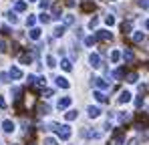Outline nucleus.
<instances>
[{"label": "nucleus", "instance_id": "nucleus-1", "mask_svg": "<svg viewBox=\"0 0 149 145\" xmlns=\"http://www.w3.org/2000/svg\"><path fill=\"white\" fill-rule=\"evenodd\" d=\"M52 129L56 131L58 139H63V141H67V139L71 137V127H69V125H52Z\"/></svg>", "mask_w": 149, "mask_h": 145}, {"label": "nucleus", "instance_id": "nucleus-2", "mask_svg": "<svg viewBox=\"0 0 149 145\" xmlns=\"http://www.w3.org/2000/svg\"><path fill=\"white\" fill-rule=\"evenodd\" d=\"M93 85L99 87V89H103V91H109V89H111L109 81H105V79H101V77H95V79H93Z\"/></svg>", "mask_w": 149, "mask_h": 145}, {"label": "nucleus", "instance_id": "nucleus-3", "mask_svg": "<svg viewBox=\"0 0 149 145\" xmlns=\"http://www.w3.org/2000/svg\"><path fill=\"white\" fill-rule=\"evenodd\" d=\"M69 107H71V97L58 99V103H56V109H58V111H65V109H69Z\"/></svg>", "mask_w": 149, "mask_h": 145}, {"label": "nucleus", "instance_id": "nucleus-4", "mask_svg": "<svg viewBox=\"0 0 149 145\" xmlns=\"http://www.w3.org/2000/svg\"><path fill=\"white\" fill-rule=\"evenodd\" d=\"M89 63H91L93 69H97V67H101V56L97 54V52H93V54L89 56Z\"/></svg>", "mask_w": 149, "mask_h": 145}, {"label": "nucleus", "instance_id": "nucleus-5", "mask_svg": "<svg viewBox=\"0 0 149 145\" xmlns=\"http://www.w3.org/2000/svg\"><path fill=\"white\" fill-rule=\"evenodd\" d=\"M95 38H99V40H111V32L109 30H97Z\"/></svg>", "mask_w": 149, "mask_h": 145}, {"label": "nucleus", "instance_id": "nucleus-6", "mask_svg": "<svg viewBox=\"0 0 149 145\" xmlns=\"http://www.w3.org/2000/svg\"><path fill=\"white\" fill-rule=\"evenodd\" d=\"M2 129H4V133H12V131H14V123L10 119H6L2 123Z\"/></svg>", "mask_w": 149, "mask_h": 145}, {"label": "nucleus", "instance_id": "nucleus-7", "mask_svg": "<svg viewBox=\"0 0 149 145\" xmlns=\"http://www.w3.org/2000/svg\"><path fill=\"white\" fill-rule=\"evenodd\" d=\"M87 113H89V117H91V119H95V117H99V115H101V109H99V107H93V105H91V107L87 109Z\"/></svg>", "mask_w": 149, "mask_h": 145}, {"label": "nucleus", "instance_id": "nucleus-8", "mask_svg": "<svg viewBox=\"0 0 149 145\" xmlns=\"http://www.w3.org/2000/svg\"><path fill=\"white\" fill-rule=\"evenodd\" d=\"M8 77H12V79H22V71H20L18 67H12L10 72H8Z\"/></svg>", "mask_w": 149, "mask_h": 145}, {"label": "nucleus", "instance_id": "nucleus-9", "mask_svg": "<svg viewBox=\"0 0 149 145\" xmlns=\"http://www.w3.org/2000/svg\"><path fill=\"white\" fill-rule=\"evenodd\" d=\"M54 81H56V85H58L61 89H69V81H67L65 77H56Z\"/></svg>", "mask_w": 149, "mask_h": 145}, {"label": "nucleus", "instance_id": "nucleus-10", "mask_svg": "<svg viewBox=\"0 0 149 145\" xmlns=\"http://www.w3.org/2000/svg\"><path fill=\"white\" fill-rule=\"evenodd\" d=\"M14 10H16V12L26 10V2H24V0H16V2H14Z\"/></svg>", "mask_w": 149, "mask_h": 145}, {"label": "nucleus", "instance_id": "nucleus-11", "mask_svg": "<svg viewBox=\"0 0 149 145\" xmlns=\"http://www.w3.org/2000/svg\"><path fill=\"white\" fill-rule=\"evenodd\" d=\"M129 101H131V93H129V91H123V93L119 95V103L123 105V103H129Z\"/></svg>", "mask_w": 149, "mask_h": 145}, {"label": "nucleus", "instance_id": "nucleus-12", "mask_svg": "<svg viewBox=\"0 0 149 145\" xmlns=\"http://www.w3.org/2000/svg\"><path fill=\"white\" fill-rule=\"evenodd\" d=\"M38 111H40V115H49V113H50V107L47 105V103H40V105H38Z\"/></svg>", "mask_w": 149, "mask_h": 145}, {"label": "nucleus", "instance_id": "nucleus-13", "mask_svg": "<svg viewBox=\"0 0 149 145\" xmlns=\"http://www.w3.org/2000/svg\"><path fill=\"white\" fill-rule=\"evenodd\" d=\"M30 38L32 40H38L40 38V28H30Z\"/></svg>", "mask_w": 149, "mask_h": 145}, {"label": "nucleus", "instance_id": "nucleus-14", "mask_svg": "<svg viewBox=\"0 0 149 145\" xmlns=\"http://www.w3.org/2000/svg\"><path fill=\"white\" fill-rule=\"evenodd\" d=\"M20 63H22V65H30V63H32V56H30V54H20Z\"/></svg>", "mask_w": 149, "mask_h": 145}, {"label": "nucleus", "instance_id": "nucleus-15", "mask_svg": "<svg viewBox=\"0 0 149 145\" xmlns=\"http://www.w3.org/2000/svg\"><path fill=\"white\" fill-rule=\"evenodd\" d=\"M119 59H121V52L119 50H113L111 52V63H119Z\"/></svg>", "mask_w": 149, "mask_h": 145}, {"label": "nucleus", "instance_id": "nucleus-16", "mask_svg": "<svg viewBox=\"0 0 149 145\" xmlns=\"http://www.w3.org/2000/svg\"><path fill=\"white\" fill-rule=\"evenodd\" d=\"M95 99H97L99 103H105V101H107V97H105V93H101V91H95Z\"/></svg>", "mask_w": 149, "mask_h": 145}, {"label": "nucleus", "instance_id": "nucleus-17", "mask_svg": "<svg viewBox=\"0 0 149 145\" xmlns=\"http://www.w3.org/2000/svg\"><path fill=\"white\" fill-rule=\"evenodd\" d=\"M123 59L127 61V63H129V61H133V52H131L129 48H125V50H123Z\"/></svg>", "mask_w": 149, "mask_h": 145}, {"label": "nucleus", "instance_id": "nucleus-18", "mask_svg": "<svg viewBox=\"0 0 149 145\" xmlns=\"http://www.w3.org/2000/svg\"><path fill=\"white\" fill-rule=\"evenodd\" d=\"M61 67H63V69H65V71H71V69H73V63H71V61H67V59H65V61H63V63H61Z\"/></svg>", "mask_w": 149, "mask_h": 145}, {"label": "nucleus", "instance_id": "nucleus-19", "mask_svg": "<svg viewBox=\"0 0 149 145\" xmlns=\"http://www.w3.org/2000/svg\"><path fill=\"white\" fill-rule=\"evenodd\" d=\"M63 34H65V26L61 24V26H56V28H54V36H63Z\"/></svg>", "mask_w": 149, "mask_h": 145}, {"label": "nucleus", "instance_id": "nucleus-20", "mask_svg": "<svg viewBox=\"0 0 149 145\" xmlns=\"http://www.w3.org/2000/svg\"><path fill=\"white\" fill-rule=\"evenodd\" d=\"M95 43H97V38H95V36H87V38H85V45H87V47H93Z\"/></svg>", "mask_w": 149, "mask_h": 145}, {"label": "nucleus", "instance_id": "nucleus-21", "mask_svg": "<svg viewBox=\"0 0 149 145\" xmlns=\"http://www.w3.org/2000/svg\"><path fill=\"white\" fill-rule=\"evenodd\" d=\"M65 117H67V121H73V119H77V117H79V113H77V111H69Z\"/></svg>", "mask_w": 149, "mask_h": 145}, {"label": "nucleus", "instance_id": "nucleus-22", "mask_svg": "<svg viewBox=\"0 0 149 145\" xmlns=\"http://www.w3.org/2000/svg\"><path fill=\"white\" fill-rule=\"evenodd\" d=\"M137 79H139V77H137V72H131V75L127 77V83H137Z\"/></svg>", "mask_w": 149, "mask_h": 145}, {"label": "nucleus", "instance_id": "nucleus-23", "mask_svg": "<svg viewBox=\"0 0 149 145\" xmlns=\"http://www.w3.org/2000/svg\"><path fill=\"white\" fill-rule=\"evenodd\" d=\"M40 22H50V14H47V12H42V14H40Z\"/></svg>", "mask_w": 149, "mask_h": 145}, {"label": "nucleus", "instance_id": "nucleus-24", "mask_svg": "<svg viewBox=\"0 0 149 145\" xmlns=\"http://www.w3.org/2000/svg\"><path fill=\"white\" fill-rule=\"evenodd\" d=\"M47 65H49L50 69H52V67H56V61H54V56H47Z\"/></svg>", "mask_w": 149, "mask_h": 145}, {"label": "nucleus", "instance_id": "nucleus-25", "mask_svg": "<svg viewBox=\"0 0 149 145\" xmlns=\"http://www.w3.org/2000/svg\"><path fill=\"white\" fill-rule=\"evenodd\" d=\"M133 38H135V43H141V40L145 38V34H143V32H137V34H135Z\"/></svg>", "mask_w": 149, "mask_h": 145}, {"label": "nucleus", "instance_id": "nucleus-26", "mask_svg": "<svg viewBox=\"0 0 149 145\" xmlns=\"http://www.w3.org/2000/svg\"><path fill=\"white\" fill-rule=\"evenodd\" d=\"M125 143V137L123 135H117V137H115V145H123Z\"/></svg>", "mask_w": 149, "mask_h": 145}, {"label": "nucleus", "instance_id": "nucleus-27", "mask_svg": "<svg viewBox=\"0 0 149 145\" xmlns=\"http://www.w3.org/2000/svg\"><path fill=\"white\" fill-rule=\"evenodd\" d=\"M8 20H10L12 24H16V22H18V18H16V14H12V12L8 14Z\"/></svg>", "mask_w": 149, "mask_h": 145}, {"label": "nucleus", "instance_id": "nucleus-28", "mask_svg": "<svg viewBox=\"0 0 149 145\" xmlns=\"http://www.w3.org/2000/svg\"><path fill=\"white\" fill-rule=\"evenodd\" d=\"M73 14H67V16H65V24H73Z\"/></svg>", "mask_w": 149, "mask_h": 145}, {"label": "nucleus", "instance_id": "nucleus-29", "mask_svg": "<svg viewBox=\"0 0 149 145\" xmlns=\"http://www.w3.org/2000/svg\"><path fill=\"white\" fill-rule=\"evenodd\" d=\"M45 145H56V141H54L52 137H47V139H45Z\"/></svg>", "mask_w": 149, "mask_h": 145}, {"label": "nucleus", "instance_id": "nucleus-30", "mask_svg": "<svg viewBox=\"0 0 149 145\" xmlns=\"http://www.w3.org/2000/svg\"><path fill=\"white\" fill-rule=\"evenodd\" d=\"M105 22L109 24V26H113V24H115V18H113V16H107V18H105Z\"/></svg>", "mask_w": 149, "mask_h": 145}, {"label": "nucleus", "instance_id": "nucleus-31", "mask_svg": "<svg viewBox=\"0 0 149 145\" xmlns=\"http://www.w3.org/2000/svg\"><path fill=\"white\" fill-rule=\"evenodd\" d=\"M119 121H129V113H121L119 115Z\"/></svg>", "mask_w": 149, "mask_h": 145}, {"label": "nucleus", "instance_id": "nucleus-32", "mask_svg": "<svg viewBox=\"0 0 149 145\" xmlns=\"http://www.w3.org/2000/svg\"><path fill=\"white\" fill-rule=\"evenodd\" d=\"M34 22H36V20H34V16H28V20H26V24H28V26H34Z\"/></svg>", "mask_w": 149, "mask_h": 145}, {"label": "nucleus", "instance_id": "nucleus-33", "mask_svg": "<svg viewBox=\"0 0 149 145\" xmlns=\"http://www.w3.org/2000/svg\"><path fill=\"white\" fill-rule=\"evenodd\" d=\"M97 24H99L97 18H91V20H89V26H91V28H93V26H97Z\"/></svg>", "mask_w": 149, "mask_h": 145}, {"label": "nucleus", "instance_id": "nucleus-34", "mask_svg": "<svg viewBox=\"0 0 149 145\" xmlns=\"http://www.w3.org/2000/svg\"><path fill=\"white\" fill-rule=\"evenodd\" d=\"M28 83L34 85V83H36V77H34V75H28Z\"/></svg>", "mask_w": 149, "mask_h": 145}, {"label": "nucleus", "instance_id": "nucleus-35", "mask_svg": "<svg viewBox=\"0 0 149 145\" xmlns=\"http://www.w3.org/2000/svg\"><path fill=\"white\" fill-rule=\"evenodd\" d=\"M139 6L145 10V8H147V0H139Z\"/></svg>", "mask_w": 149, "mask_h": 145}, {"label": "nucleus", "instance_id": "nucleus-36", "mask_svg": "<svg viewBox=\"0 0 149 145\" xmlns=\"http://www.w3.org/2000/svg\"><path fill=\"white\" fill-rule=\"evenodd\" d=\"M0 50H2V52L6 50V40H0Z\"/></svg>", "mask_w": 149, "mask_h": 145}, {"label": "nucleus", "instance_id": "nucleus-37", "mask_svg": "<svg viewBox=\"0 0 149 145\" xmlns=\"http://www.w3.org/2000/svg\"><path fill=\"white\" fill-rule=\"evenodd\" d=\"M0 79H2V81L6 83V81H8V72H2V75H0Z\"/></svg>", "mask_w": 149, "mask_h": 145}, {"label": "nucleus", "instance_id": "nucleus-38", "mask_svg": "<svg viewBox=\"0 0 149 145\" xmlns=\"http://www.w3.org/2000/svg\"><path fill=\"white\" fill-rule=\"evenodd\" d=\"M4 107H6V103H4V99L0 97V109H4Z\"/></svg>", "mask_w": 149, "mask_h": 145}, {"label": "nucleus", "instance_id": "nucleus-39", "mask_svg": "<svg viewBox=\"0 0 149 145\" xmlns=\"http://www.w3.org/2000/svg\"><path fill=\"white\" fill-rule=\"evenodd\" d=\"M28 2H34V0H28Z\"/></svg>", "mask_w": 149, "mask_h": 145}]
</instances>
